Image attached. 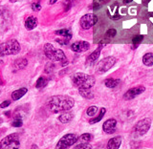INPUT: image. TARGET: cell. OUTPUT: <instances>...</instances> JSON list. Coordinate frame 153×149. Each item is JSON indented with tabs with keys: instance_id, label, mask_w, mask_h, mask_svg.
Segmentation results:
<instances>
[{
	"instance_id": "12",
	"label": "cell",
	"mask_w": 153,
	"mask_h": 149,
	"mask_svg": "<svg viewBox=\"0 0 153 149\" xmlns=\"http://www.w3.org/2000/svg\"><path fill=\"white\" fill-rule=\"evenodd\" d=\"M117 126V121L115 119H109L107 121H105L102 125V130L106 134H113L116 131Z\"/></svg>"
},
{
	"instance_id": "38",
	"label": "cell",
	"mask_w": 153,
	"mask_h": 149,
	"mask_svg": "<svg viewBox=\"0 0 153 149\" xmlns=\"http://www.w3.org/2000/svg\"><path fill=\"white\" fill-rule=\"evenodd\" d=\"M9 1L11 2V3H16V2L17 1V0H9Z\"/></svg>"
},
{
	"instance_id": "22",
	"label": "cell",
	"mask_w": 153,
	"mask_h": 149,
	"mask_svg": "<svg viewBox=\"0 0 153 149\" xmlns=\"http://www.w3.org/2000/svg\"><path fill=\"white\" fill-rule=\"evenodd\" d=\"M105 113H106V109H105V108H100V113H99L98 116L96 117V118H94V119H91L90 121H89V122L91 124H94V123H97V122H100V121H102V119L103 118V116L105 115Z\"/></svg>"
},
{
	"instance_id": "28",
	"label": "cell",
	"mask_w": 153,
	"mask_h": 149,
	"mask_svg": "<svg viewBox=\"0 0 153 149\" xmlns=\"http://www.w3.org/2000/svg\"><path fill=\"white\" fill-rule=\"evenodd\" d=\"M22 124H23L22 119H21V117H19V116L14 118L13 122H12V125L13 127H20V126H22Z\"/></svg>"
},
{
	"instance_id": "10",
	"label": "cell",
	"mask_w": 153,
	"mask_h": 149,
	"mask_svg": "<svg viewBox=\"0 0 153 149\" xmlns=\"http://www.w3.org/2000/svg\"><path fill=\"white\" fill-rule=\"evenodd\" d=\"M146 91V88L142 85L136 86V87H133L131 89H129L127 92L123 95V99L126 100H130L133 99L134 98H136L138 95H140L142 93H143Z\"/></svg>"
},
{
	"instance_id": "14",
	"label": "cell",
	"mask_w": 153,
	"mask_h": 149,
	"mask_svg": "<svg viewBox=\"0 0 153 149\" xmlns=\"http://www.w3.org/2000/svg\"><path fill=\"white\" fill-rule=\"evenodd\" d=\"M37 18L35 16H29L25 20V28L28 31H32L37 26Z\"/></svg>"
},
{
	"instance_id": "5",
	"label": "cell",
	"mask_w": 153,
	"mask_h": 149,
	"mask_svg": "<svg viewBox=\"0 0 153 149\" xmlns=\"http://www.w3.org/2000/svg\"><path fill=\"white\" fill-rule=\"evenodd\" d=\"M20 146L19 136L17 133H13L6 136L0 142V149L7 148H18Z\"/></svg>"
},
{
	"instance_id": "26",
	"label": "cell",
	"mask_w": 153,
	"mask_h": 149,
	"mask_svg": "<svg viewBox=\"0 0 153 149\" xmlns=\"http://www.w3.org/2000/svg\"><path fill=\"white\" fill-rule=\"evenodd\" d=\"M107 2H109V0H94L93 9L94 10H98L100 7H102L104 4H106Z\"/></svg>"
},
{
	"instance_id": "30",
	"label": "cell",
	"mask_w": 153,
	"mask_h": 149,
	"mask_svg": "<svg viewBox=\"0 0 153 149\" xmlns=\"http://www.w3.org/2000/svg\"><path fill=\"white\" fill-rule=\"evenodd\" d=\"M116 35H117V31H116V29H114V28L108 29L107 32H106V33H105V36H106V37H109V38L114 37Z\"/></svg>"
},
{
	"instance_id": "7",
	"label": "cell",
	"mask_w": 153,
	"mask_h": 149,
	"mask_svg": "<svg viewBox=\"0 0 153 149\" xmlns=\"http://www.w3.org/2000/svg\"><path fill=\"white\" fill-rule=\"evenodd\" d=\"M117 59L114 56H107L100 60L97 65V72L99 74H104L116 64Z\"/></svg>"
},
{
	"instance_id": "23",
	"label": "cell",
	"mask_w": 153,
	"mask_h": 149,
	"mask_svg": "<svg viewBox=\"0 0 153 149\" xmlns=\"http://www.w3.org/2000/svg\"><path fill=\"white\" fill-rule=\"evenodd\" d=\"M120 83V79H107L105 80V86H106L107 88H115L117 87Z\"/></svg>"
},
{
	"instance_id": "33",
	"label": "cell",
	"mask_w": 153,
	"mask_h": 149,
	"mask_svg": "<svg viewBox=\"0 0 153 149\" xmlns=\"http://www.w3.org/2000/svg\"><path fill=\"white\" fill-rule=\"evenodd\" d=\"M143 39V36H136L132 39V42H133V44H139L140 42H142Z\"/></svg>"
},
{
	"instance_id": "32",
	"label": "cell",
	"mask_w": 153,
	"mask_h": 149,
	"mask_svg": "<svg viewBox=\"0 0 153 149\" xmlns=\"http://www.w3.org/2000/svg\"><path fill=\"white\" fill-rule=\"evenodd\" d=\"M32 10L33 12H38L41 10V5L38 3V2H36V3H33L32 4Z\"/></svg>"
},
{
	"instance_id": "9",
	"label": "cell",
	"mask_w": 153,
	"mask_h": 149,
	"mask_svg": "<svg viewBox=\"0 0 153 149\" xmlns=\"http://www.w3.org/2000/svg\"><path fill=\"white\" fill-rule=\"evenodd\" d=\"M98 21V17L97 16H95L93 13H87L83 16L80 18V26L84 30H88L91 27H93Z\"/></svg>"
},
{
	"instance_id": "1",
	"label": "cell",
	"mask_w": 153,
	"mask_h": 149,
	"mask_svg": "<svg viewBox=\"0 0 153 149\" xmlns=\"http://www.w3.org/2000/svg\"><path fill=\"white\" fill-rule=\"evenodd\" d=\"M47 107L53 113H59L69 111L75 105V100L73 98L65 95L53 96L47 100Z\"/></svg>"
},
{
	"instance_id": "15",
	"label": "cell",
	"mask_w": 153,
	"mask_h": 149,
	"mask_svg": "<svg viewBox=\"0 0 153 149\" xmlns=\"http://www.w3.org/2000/svg\"><path fill=\"white\" fill-rule=\"evenodd\" d=\"M122 145V138L121 137H115L110 139L107 143V148L109 149H118Z\"/></svg>"
},
{
	"instance_id": "11",
	"label": "cell",
	"mask_w": 153,
	"mask_h": 149,
	"mask_svg": "<svg viewBox=\"0 0 153 149\" xmlns=\"http://www.w3.org/2000/svg\"><path fill=\"white\" fill-rule=\"evenodd\" d=\"M90 44L87 41H76L71 45V50L75 53H83L89 50Z\"/></svg>"
},
{
	"instance_id": "24",
	"label": "cell",
	"mask_w": 153,
	"mask_h": 149,
	"mask_svg": "<svg viewBox=\"0 0 153 149\" xmlns=\"http://www.w3.org/2000/svg\"><path fill=\"white\" fill-rule=\"evenodd\" d=\"M48 83V80L45 76H40L38 78V79L36 80V87L37 89H41V88H44L45 86Z\"/></svg>"
},
{
	"instance_id": "35",
	"label": "cell",
	"mask_w": 153,
	"mask_h": 149,
	"mask_svg": "<svg viewBox=\"0 0 153 149\" xmlns=\"http://www.w3.org/2000/svg\"><path fill=\"white\" fill-rule=\"evenodd\" d=\"M10 104H11V102H10V100H5V102H3L1 104H0V108H6Z\"/></svg>"
},
{
	"instance_id": "39",
	"label": "cell",
	"mask_w": 153,
	"mask_h": 149,
	"mask_svg": "<svg viewBox=\"0 0 153 149\" xmlns=\"http://www.w3.org/2000/svg\"><path fill=\"white\" fill-rule=\"evenodd\" d=\"M143 2H146H146H148V1H149V0H143Z\"/></svg>"
},
{
	"instance_id": "13",
	"label": "cell",
	"mask_w": 153,
	"mask_h": 149,
	"mask_svg": "<svg viewBox=\"0 0 153 149\" xmlns=\"http://www.w3.org/2000/svg\"><path fill=\"white\" fill-rule=\"evenodd\" d=\"M102 45L99 46L97 49H96L92 53V54L89 55L87 56V59H86V63H87V64H92V63H94V62L99 59L100 55V51H102Z\"/></svg>"
},
{
	"instance_id": "4",
	"label": "cell",
	"mask_w": 153,
	"mask_h": 149,
	"mask_svg": "<svg viewBox=\"0 0 153 149\" xmlns=\"http://www.w3.org/2000/svg\"><path fill=\"white\" fill-rule=\"evenodd\" d=\"M21 50L20 44L16 39H11L0 44V56L17 55Z\"/></svg>"
},
{
	"instance_id": "37",
	"label": "cell",
	"mask_w": 153,
	"mask_h": 149,
	"mask_svg": "<svg viewBox=\"0 0 153 149\" xmlns=\"http://www.w3.org/2000/svg\"><path fill=\"white\" fill-rule=\"evenodd\" d=\"M56 1H57V0H50V4H51V5H53V4H55Z\"/></svg>"
},
{
	"instance_id": "36",
	"label": "cell",
	"mask_w": 153,
	"mask_h": 149,
	"mask_svg": "<svg viewBox=\"0 0 153 149\" xmlns=\"http://www.w3.org/2000/svg\"><path fill=\"white\" fill-rule=\"evenodd\" d=\"M130 2H132V0H123L124 4H128V3H130Z\"/></svg>"
},
{
	"instance_id": "6",
	"label": "cell",
	"mask_w": 153,
	"mask_h": 149,
	"mask_svg": "<svg viewBox=\"0 0 153 149\" xmlns=\"http://www.w3.org/2000/svg\"><path fill=\"white\" fill-rule=\"evenodd\" d=\"M150 126H151V119H143L135 124L133 132H134V134H136L137 136H143L145 134H146L148 132Z\"/></svg>"
},
{
	"instance_id": "17",
	"label": "cell",
	"mask_w": 153,
	"mask_h": 149,
	"mask_svg": "<svg viewBox=\"0 0 153 149\" xmlns=\"http://www.w3.org/2000/svg\"><path fill=\"white\" fill-rule=\"evenodd\" d=\"M27 65H28V60L26 59H18L13 62V68L16 71L26 68Z\"/></svg>"
},
{
	"instance_id": "18",
	"label": "cell",
	"mask_w": 153,
	"mask_h": 149,
	"mask_svg": "<svg viewBox=\"0 0 153 149\" xmlns=\"http://www.w3.org/2000/svg\"><path fill=\"white\" fill-rule=\"evenodd\" d=\"M72 119H73V114L67 111H64L59 116V121L61 123H68L72 121Z\"/></svg>"
},
{
	"instance_id": "20",
	"label": "cell",
	"mask_w": 153,
	"mask_h": 149,
	"mask_svg": "<svg viewBox=\"0 0 153 149\" xmlns=\"http://www.w3.org/2000/svg\"><path fill=\"white\" fill-rule=\"evenodd\" d=\"M56 35L59 36L61 37L67 38V39H69V40H70V38L72 37V33H71L70 30H68V29H61V30L56 31Z\"/></svg>"
},
{
	"instance_id": "31",
	"label": "cell",
	"mask_w": 153,
	"mask_h": 149,
	"mask_svg": "<svg viewBox=\"0 0 153 149\" xmlns=\"http://www.w3.org/2000/svg\"><path fill=\"white\" fill-rule=\"evenodd\" d=\"M75 148L79 149V148H85V149H89V148H92V146H91L88 142H80L79 145H76Z\"/></svg>"
},
{
	"instance_id": "27",
	"label": "cell",
	"mask_w": 153,
	"mask_h": 149,
	"mask_svg": "<svg viewBox=\"0 0 153 149\" xmlns=\"http://www.w3.org/2000/svg\"><path fill=\"white\" fill-rule=\"evenodd\" d=\"M98 112H99V108L97 106H90L86 110V114L89 117H94Z\"/></svg>"
},
{
	"instance_id": "2",
	"label": "cell",
	"mask_w": 153,
	"mask_h": 149,
	"mask_svg": "<svg viewBox=\"0 0 153 149\" xmlns=\"http://www.w3.org/2000/svg\"><path fill=\"white\" fill-rule=\"evenodd\" d=\"M44 54L53 62L59 61L62 64V66H66L68 64V61H67L66 56L63 51L60 49H56L51 43H46L44 45Z\"/></svg>"
},
{
	"instance_id": "29",
	"label": "cell",
	"mask_w": 153,
	"mask_h": 149,
	"mask_svg": "<svg viewBox=\"0 0 153 149\" xmlns=\"http://www.w3.org/2000/svg\"><path fill=\"white\" fill-rule=\"evenodd\" d=\"M55 70V64L52 62H48V63L45 65V68H44V71L45 73L47 74H50V73H53V71Z\"/></svg>"
},
{
	"instance_id": "19",
	"label": "cell",
	"mask_w": 153,
	"mask_h": 149,
	"mask_svg": "<svg viewBox=\"0 0 153 149\" xmlns=\"http://www.w3.org/2000/svg\"><path fill=\"white\" fill-rule=\"evenodd\" d=\"M79 93L82 98L84 99H93L94 94L91 88H79Z\"/></svg>"
},
{
	"instance_id": "25",
	"label": "cell",
	"mask_w": 153,
	"mask_h": 149,
	"mask_svg": "<svg viewBox=\"0 0 153 149\" xmlns=\"http://www.w3.org/2000/svg\"><path fill=\"white\" fill-rule=\"evenodd\" d=\"M92 139H93V136L91 135V134H89V133H84V134H82V135L79 137V141L80 142H89L91 140H92Z\"/></svg>"
},
{
	"instance_id": "40",
	"label": "cell",
	"mask_w": 153,
	"mask_h": 149,
	"mask_svg": "<svg viewBox=\"0 0 153 149\" xmlns=\"http://www.w3.org/2000/svg\"><path fill=\"white\" fill-rule=\"evenodd\" d=\"M1 13H2V12H1V9H0V16H1Z\"/></svg>"
},
{
	"instance_id": "42",
	"label": "cell",
	"mask_w": 153,
	"mask_h": 149,
	"mask_svg": "<svg viewBox=\"0 0 153 149\" xmlns=\"http://www.w3.org/2000/svg\"><path fill=\"white\" fill-rule=\"evenodd\" d=\"M0 122H1V121H0Z\"/></svg>"
},
{
	"instance_id": "21",
	"label": "cell",
	"mask_w": 153,
	"mask_h": 149,
	"mask_svg": "<svg viewBox=\"0 0 153 149\" xmlns=\"http://www.w3.org/2000/svg\"><path fill=\"white\" fill-rule=\"evenodd\" d=\"M143 63L146 66L153 65V53H147L143 57Z\"/></svg>"
},
{
	"instance_id": "34",
	"label": "cell",
	"mask_w": 153,
	"mask_h": 149,
	"mask_svg": "<svg viewBox=\"0 0 153 149\" xmlns=\"http://www.w3.org/2000/svg\"><path fill=\"white\" fill-rule=\"evenodd\" d=\"M72 3H73V0H67L66 3H65V9H64L65 12H67L72 7V5H73Z\"/></svg>"
},
{
	"instance_id": "41",
	"label": "cell",
	"mask_w": 153,
	"mask_h": 149,
	"mask_svg": "<svg viewBox=\"0 0 153 149\" xmlns=\"http://www.w3.org/2000/svg\"><path fill=\"white\" fill-rule=\"evenodd\" d=\"M0 93H1V91H0Z\"/></svg>"
},
{
	"instance_id": "16",
	"label": "cell",
	"mask_w": 153,
	"mask_h": 149,
	"mask_svg": "<svg viewBox=\"0 0 153 149\" xmlns=\"http://www.w3.org/2000/svg\"><path fill=\"white\" fill-rule=\"evenodd\" d=\"M27 92H28V89L25 88V87H22L20 89H17L16 91H13V92L12 93V99H13V100L20 99L23 97V96L26 95Z\"/></svg>"
},
{
	"instance_id": "8",
	"label": "cell",
	"mask_w": 153,
	"mask_h": 149,
	"mask_svg": "<svg viewBox=\"0 0 153 149\" xmlns=\"http://www.w3.org/2000/svg\"><path fill=\"white\" fill-rule=\"evenodd\" d=\"M78 142V137H76L75 134H66L63 137H62L59 142L56 143V148L57 149H61V148H68L72 145H74V143Z\"/></svg>"
},
{
	"instance_id": "3",
	"label": "cell",
	"mask_w": 153,
	"mask_h": 149,
	"mask_svg": "<svg viewBox=\"0 0 153 149\" xmlns=\"http://www.w3.org/2000/svg\"><path fill=\"white\" fill-rule=\"evenodd\" d=\"M72 82L76 88H92L96 79L93 76L84 73H76L72 76Z\"/></svg>"
}]
</instances>
